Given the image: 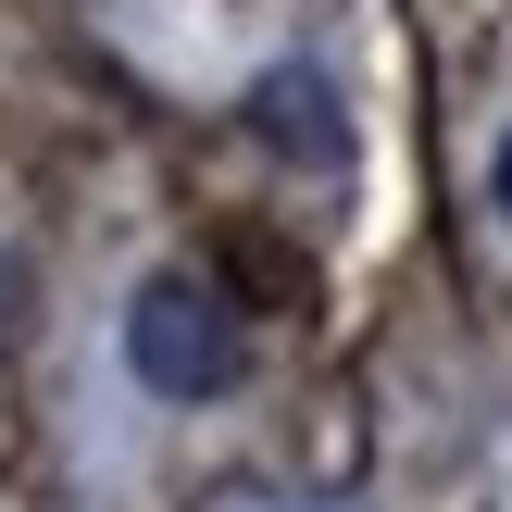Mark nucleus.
Segmentation results:
<instances>
[{"mask_svg": "<svg viewBox=\"0 0 512 512\" xmlns=\"http://www.w3.org/2000/svg\"><path fill=\"white\" fill-rule=\"evenodd\" d=\"M488 188H500V213H512V138H500V163H488Z\"/></svg>", "mask_w": 512, "mask_h": 512, "instance_id": "7ed1b4c3", "label": "nucleus"}, {"mask_svg": "<svg viewBox=\"0 0 512 512\" xmlns=\"http://www.w3.org/2000/svg\"><path fill=\"white\" fill-rule=\"evenodd\" d=\"M125 375H138L150 400H225L250 375V325L238 300L213 288V275H150L138 300H125Z\"/></svg>", "mask_w": 512, "mask_h": 512, "instance_id": "f257e3e1", "label": "nucleus"}, {"mask_svg": "<svg viewBox=\"0 0 512 512\" xmlns=\"http://www.w3.org/2000/svg\"><path fill=\"white\" fill-rule=\"evenodd\" d=\"M250 125H263V138L288 150V163H338V150H350V125H338V88H325L313 63L263 75V88H250Z\"/></svg>", "mask_w": 512, "mask_h": 512, "instance_id": "f03ea898", "label": "nucleus"}]
</instances>
